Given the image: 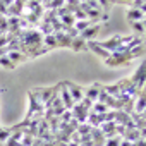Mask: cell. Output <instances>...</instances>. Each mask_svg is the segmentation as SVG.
Segmentation results:
<instances>
[{
    "mask_svg": "<svg viewBox=\"0 0 146 146\" xmlns=\"http://www.w3.org/2000/svg\"><path fill=\"white\" fill-rule=\"evenodd\" d=\"M129 79H131V83L134 84L136 91L139 93V91L143 90V86L146 84V60H143V64H141L139 69L136 70V74H134L132 78H129Z\"/></svg>",
    "mask_w": 146,
    "mask_h": 146,
    "instance_id": "6da1fadb",
    "label": "cell"
},
{
    "mask_svg": "<svg viewBox=\"0 0 146 146\" xmlns=\"http://www.w3.org/2000/svg\"><path fill=\"white\" fill-rule=\"evenodd\" d=\"M64 84H65V88L69 90V93H70L72 100H74V103H79V102L84 98L86 88H81L79 84H74L72 81H64Z\"/></svg>",
    "mask_w": 146,
    "mask_h": 146,
    "instance_id": "7a4b0ae2",
    "label": "cell"
},
{
    "mask_svg": "<svg viewBox=\"0 0 146 146\" xmlns=\"http://www.w3.org/2000/svg\"><path fill=\"white\" fill-rule=\"evenodd\" d=\"M102 90H103L102 84H91L90 88H86L84 98L90 100L91 103H96V102H98V96H100V93H102Z\"/></svg>",
    "mask_w": 146,
    "mask_h": 146,
    "instance_id": "3957f363",
    "label": "cell"
},
{
    "mask_svg": "<svg viewBox=\"0 0 146 146\" xmlns=\"http://www.w3.org/2000/svg\"><path fill=\"white\" fill-rule=\"evenodd\" d=\"M86 46H88V50H91V52H95V53H96L98 57H102L103 60H107V58H108V57L112 55V53H110L108 50H105V48H102V46H100V45H98L96 41H93V40H91V41H86Z\"/></svg>",
    "mask_w": 146,
    "mask_h": 146,
    "instance_id": "277c9868",
    "label": "cell"
},
{
    "mask_svg": "<svg viewBox=\"0 0 146 146\" xmlns=\"http://www.w3.org/2000/svg\"><path fill=\"white\" fill-rule=\"evenodd\" d=\"M98 31H100V24L96 23V24H91L90 28H86L83 33H79V36H81L84 41H91V38H95V36L98 35Z\"/></svg>",
    "mask_w": 146,
    "mask_h": 146,
    "instance_id": "5b68a950",
    "label": "cell"
},
{
    "mask_svg": "<svg viewBox=\"0 0 146 146\" xmlns=\"http://www.w3.org/2000/svg\"><path fill=\"white\" fill-rule=\"evenodd\" d=\"M144 17H146V14H144L141 9H134V7H132V9L127 12V21H129V24H131V23H137V21H143Z\"/></svg>",
    "mask_w": 146,
    "mask_h": 146,
    "instance_id": "8992f818",
    "label": "cell"
},
{
    "mask_svg": "<svg viewBox=\"0 0 146 146\" xmlns=\"http://www.w3.org/2000/svg\"><path fill=\"white\" fill-rule=\"evenodd\" d=\"M70 48L74 50V52H81V50H88L86 46V41L81 38V36H76V38H72V43H70Z\"/></svg>",
    "mask_w": 146,
    "mask_h": 146,
    "instance_id": "52a82bcc",
    "label": "cell"
},
{
    "mask_svg": "<svg viewBox=\"0 0 146 146\" xmlns=\"http://www.w3.org/2000/svg\"><path fill=\"white\" fill-rule=\"evenodd\" d=\"M91 24H96V23H93V21H90V19H84V21H76L74 23V28L78 29V33H83L86 28H90Z\"/></svg>",
    "mask_w": 146,
    "mask_h": 146,
    "instance_id": "ba28073f",
    "label": "cell"
},
{
    "mask_svg": "<svg viewBox=\"0 0 146 146\" xmlns=\"http://www.w3.org/2000/svg\"><path fill=\"white\" fill-rule=\"evenodd\" d=\"M131 26H132L134 33H137V35L146 33V29H144V26H143V23H141V21H137V23H131Z\"/></svg>",
    "mask_w": 146,
    "mask_h": 146,
    "instance_id": "9c48e42d",
    "label": "cell"
},
{
    "mask_svg": "<svg viewBox=\"0 0 146 146\" xmlns=\"http://www.w3.org/2000/svg\"><path fill=\"white\" fill-rule=\"evenodd\" d=\"M141 23H143V26H144V29H146V17H144V19H143Z\"/></svg>",
    "mask_w": 146,
    "mask_h": 146,
    "instance_id": "30bf717a",
    "label": "cell"
},
{
    "mask_svg": "<svg viewBox=\"0 0 146 146\" xmlns=\"http://www.w3.org/2000/svg\"><path fill=\"white\" fill-rule=\"evenodd\" d=\"M0 146H5V144H4V143H0Z\"/></svg>",
    "mask_w": 146,
    "mask_h": 146,
    "instance_id": "8fae6325",
    "label": "cell"
},
{
    "mask_svg": "<svg viewBox=\"0 0 146 146\" xmlns=\"http://www.w3.org/2000/svg\"><path fill=\"white\" fill-rule=\"evenodd\" d=\"M23 2H24V4H26V2H28V0H23Z\"/></svg>",
    "mask_w": 146,
    "mask_h": 146,
    "instance_id": "7c38bea8",
    "label": "cell"
},
{
    "mask_svg": "<svg viewBox=\"0 0 146 146\" xmlns=\"http://www.w3.org/2000/svg\"><path fill=\"white\" fill-rule=\"evenodd\" d=\"M144 38H146V33H144Z\"/></svg>",
    "mask_w": 146,
    "mask_h": 146,
    "instance_id": "4fadbf2b",
    "label": "cell"
},
{
    "mask_svg": "<svg viewBox=\"0 0 146 146\" xmlns=\"http://www.w3.org/2000/svg\"><path fill=\"white\" fill-rule=\"evenodd\" d=\"M12 2H14V0H12Z\"/></svg>",
    "mask_w": 146,
    "mask_h": 146,
    "instance_id": "5bb4252c",
    "label": "cell"
}]
</instances>
